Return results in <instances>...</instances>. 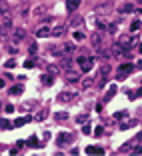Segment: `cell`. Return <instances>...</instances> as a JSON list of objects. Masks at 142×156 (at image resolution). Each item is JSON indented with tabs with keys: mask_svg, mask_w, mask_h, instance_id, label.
I'll list each match as a JSON object with an SVG mask.
<instances>
[{
	"mask_svg": "<svg viewBox=\"0 0 142 156\" xmlns=\"http://www.w3.org/2000/svg\"><path fill=\"white\" fill-rule=\"evenodd\" d=\"M136 68H142V60H138V62H136Z\"/></svg>",
	"mask_w": 142,
	"mask_h": 156,
	"instance_id": "obj_40",
	"label": "cell"
},
{
	"mask_svg": "<svg viewBox=\"0 0 142 156\" xmlns=\"http://www.w3.org/2000/svg\"><path fill=\"white\" fill-rule=\"evenodd\" d=\"M140 26H142V22H140V20H134L132 24H130V30H132V32H136V30H138Z\"/></svg>",
	"mask_w": 142,
	"mask_h": 156,
	"instance_id": "obj_25",
	"label": "cell"
},
{
	"mask_svg": "<svg viewBox=\"0 0 142 156\" xmlns=\"http://www.w3.org/2000/svg\"><path fill=\"white\" fill-rule=\"evenodd\" d=\"M14 34H16V36H14L16 40H24V36H26V32H24L22 28H18V30H14Z\"/></svg>",
	"mask_w": 142,
	"mask_h": 156,
	"instance_id": "obj_22",
	"label": "cell"
},
{
	"mask_svg": "<svg viewBox=\"0 0 142 156\" xmlns=\"http://www.w3.org/2000/svg\"><path fill=\"white\" fill-rule=\"evenodd\" d=\"M134 64H130V62H126V64H122V66H118V72H116V78L118 80H122V78H126V76L130 74V72H134Z\"/></svg>",
	"mask_w": 142,
	"mask_h": 156,
	"instance_id": "obj_2",
	"label": "cell"
},
{
	"mask_svg": "<svg viewBox=\"0 0 142 156\" xmlns=\"http://www.w3.org/2000/svg\"><path fill=\"white\" fill-rule=\"evenodd\" d=\"M64 32H66V28H64V26L52 28V36H54V38H60V36H64Z\"/></svg>",
	"mask_w": 142,
	"mask_h": 156,
	"instance_id": "obj_12",
	"label": "cell"
},
{
	"mask_svg": "<svg viewBox=\"0 0 142 156\" xmlns=\"http://www.w3.org/2000/svg\"><path fill=\"white\" fill-rule=\"evenodd\" d=\"M110 74V66H102L100 68V76H108Z\"/></svg>",
	"mask_w": 142,
	"mask_h": 156,
	"instance_id": "obj_30",
	"label": "cell"
},
{
	"mask_svg": "<svg viewBox=\"0 0 142 156\" xmlns=\"http://www.w3.org/2000/svg\"><path fill=\"white\" fill-rule=\"evenodd\" d=\"M40 82H42V84H46V86H50V84H52V76H50V74H42L40 76Z\"/></svg>",
	"mask_w": 142,
	"mask_h": 156,
	"instance_id": "obj_20",
	"label": "cell"
},
{
	"mask_svg": "<svg viewBox=\"0 0 142 156\" xmlns=\"http://www.w3.org/2000/svg\"><path fill=\"white\" fill-rule=\"evenodd\" d=\"M114 118H116V120H124V118H128V112H126V110H120V112H114Z\"/></svg>",
	"mask_w": 142,
	"mask_h": 156,
	"instance_id": "obj_21",
	"label": "cell"
},
{
	"mask_svg": "<svg viewBox=\"0 0 142 156\" xmlns=\"http://www.w3.org/2000/svg\"><path fill=\"white\" fill-rule=\"evenodd\" d=\"M82 22H84V20H82L80 16H74V18H72V22H70V24H72V26H80Z\"/></svg>",
	"mask_w": 142,
	"mask_h": 156,
	"instance_id": "obj_27",
	"label": "cell"
},
{
	"mask_svg": "<svg viewBox=\"0 0 142 156\" xmlns=\"http://www.w3.org/2000/svg\"><path fill=\"white\" fill-rule=\"evenodd\" d=\"M138 52H140V54H142V42H140V44H138Z\"/></svg>",
	"mask_w": 142,
	"mask_h": 156,
	"instance_id": "obj_41",
	"label": "cell"
},
{
	"mask_svg": "<svg viewBox=\"0 0 142 156\" xmlns=\"http://www.w3.org/2000/svg\"><path fill=\"white\" fill-rule=\"evenodd\" d=\"M14 66H16V60H14V58H10V60L6 62V68L10 70V68H14Z\"/></svg>",
	"mask_w": 142,
	"mask_h": 156,
	"instance_id": "obj_33",
	"label": "cell"
},
{
	"mask_svg": "<svg viewBox=\"0 0 142 156\" xmlns=\"http://www.w3.org/2000/svg\"><path fill=\"white\" fill-rule=\"evenodd\" d=\"M0 106H2V102H0Z\"/></svg>",
	"mask_w": 142,
	"mask_h": 156,
	"instance_id": "obj_45",
	"label": "cell"
},
{
	"mask_svg": "<svg viewBox=\"0 0 142 156\" xmlns=\"http://www.w3.org/2000/svg\"><path fill=\"white\" fill-rule=\"evenodd\" d=\"M134 124H136V120H130V122H124V124L120 126V128H122V130H126L128 126H134Z\"/></svg>",
	"mask_w": 142,
	"mask_h": 156,
	"instance_id": "obj_31",
	"label": "cell"
},
{
	"mask_svg": "<svg viewBox=\"0 0 142 156\" xmlns=\"http://www.w3.org/2000/svg\"><path fill=\"white\" fill-rule=\"evenodd\" d=\"M36 36H38V38H48V36H52V30L44 24V26H40L38 30H36Z\"/></svg>",
	"mask_w": 142,
	"mask_h": 156,
	"instance_id": "obj_5",
	"label": "cell"
},
{
	"mask_svg": "<svg viewBox=\"0 0 142 156\" xmlns=\"http://www.w3.org/2000/svg\"><path fill=\"white\" fill-rule=\"evenodd\" d=\"M22 90H24V86H22V84H16V86H12V88H10V94H22Z\"/></svg>",
	"mask_w": 142,
	"mask_h": 156,
	"instance_id": "obj_17",
	"label": "cell"
},
{
	"mask_svg": "<svg viewBox=\"0 0 142 156\" xmlns=\"http://www.w3.org/2000/svg\"><path fill=\"white\" fill-rule=\"evenodd\" d=\"M136 2H138V4H142V0H136Z\"/></svg>",
	"mask_w": 142,
	"mask_h": 156,
	"instance_id": "obj_44",
	"label": "cell"
},
{
	"mask_svg": "<svg viewBox=\"0 0 142 156\" xmlns=\"http://www.w3.org/2000/svg\"><path fill=\"white\" fill-rule=\"evenodd\" d=\"M72 96H74V92H60V94H58V100L60 102H68Z\"/></svg>",
	"mask_w": 142,
	"mask_h": 156,
	"instance_id": "obj_14",
	"label": "cell"
},
{
	"mask_svg": "<svg viewBox=\"0 0 142 156\" xmlns=\"http://www.w3.org/2000/svg\"><path fill=\"white\" fill-rule=\"evenodd\" d=\"M82 134H92V128H90V124H84V126H82Z\"/></svg>",
	"mask_w": 142,
	"mask_h": 156,
	"instance_id": "obj_29",
	"label": "cell"
},
{
	"mask_svg": "<svg viewBox=\"0 0 142 156\" xmlns=\"http://www.w3.org/2000/svg\"><path fill=\"white\" fill-rule=\"evenodd\" d=\"M66 78H68V80H72V82H76L78 78H80V74H78L76 70H68V72H66Z\"/></svg>",
	"mask_w": 142,
	"mask_h": 156,
	"instance_id": "obj_15",
	"label": "cell"
},
{
	"mask_svg": "<svg viewBox=\"0 0 142 156\" xmlns=\"http://www.w3.org/2000/svg\"><path fill=\"white\" fill-rule=\"evenodd\" d=\"M0 88H4V80L2 78H0Z\"/></svg>",
	"mask_w": 142,
	"mask_h": 156,
	"instance_id": "obj_42",
	"label": "cell"
},
{
	"mask_svg": "<svg viewBox=\"0 0 142 156\" xmlns=\"http://www.w3.org/2000/svg\"><path fill=\"white\" fill-rule=\"evenodd\" d=\"M44 12H46V6H36V8L32 10L34 16H44Z\"/></svg>",
	"mask_w": 142,
	"mask_h": 156,
	"instance_id": "obj_18",
	"label": "cell"
},
{
	"mask_svg": "<svg viewBox=\"0 0 142 156\" xmlns=\"http://www.w3.org/2000/svg\"><path fill=\"white\" fill-rule=\"evenodd\" d=\"M120 12H122V14L134 12V4H132V2H126V4H122V6H120Z\"/></svg>",
	"mask_w": 142,
	"mask_h": 156,
	"instance_id": "obj_9",
	"label": "cell"
},
{
	"mask_svg": "<svg viewBox=\"0 0 142 156\" xmlns=\"http://www.w3.org/2000/svg\"><path fill=\"white\" fill-rule=\"evenodd\" d=\"M70 132H60V134L56 136V146H64L66 142H70Z\"/></svg>",
	"mask_w": 142,
	"mask_h": 156,
	"instance_id": "obj_3",
	"label": "cell"
},
{
	"mask_svg": "<svg viewBox=\"0 0 142 156\" xmlns=\"http://www.w3.org/2000/svg\"><path fill=\"white\" fill-rule=\"evenodd\" d=\"M96 26L100 28L102 32H106V30H108V24H106V22H104V20H98V22H96Z\"/></svg>",
	"mask_w": 142,
	"mask_h": 156,
	"instance_id": "obj_24",
	"label": "cell"
},
{
	"mask_svg": "<svg viewBox=\"0 0 142 156\" xmlns=\"http://www.w3.org/2000/svg\"><path fill=\"white\" fill-rule=\"evenodd\" d=\"M10 128H14V122L6 120V118H0V130H10Z\"/></svg>",
	"mask_w": 142,
	"mask_h": 156,
	"instance_id": "obj_10",
	"label": "cell"
},
{
	"mask_svg": "<svg viewBox=\"0 0 142 156\" xmlns=\"http://www.w3.org/2000/svg\"><path fill=\"white\" fill-rule=\"evenodd\" d=\"M100 42H102V34H92V46L98 50L100 48Z\"/></svg>",
	"mask_w": 142,
	"mask_h": 156,
	"instance_id": "obj_13",
	"label": "cell"
},
{
	"mask_svg": "<svg viewBox=\"0 0 142 156\" xmlns=\"http://www.w3.org/2000/svg\"><path fill=\"white\" fill-rule=\"evenodd\" d=\"M86 154H104L102 146H86Z\"/></svg>",
	"mask_w": 142,
	"mask_h": 156,
	"instance_id": "obj_8",
	"label": "cell"
},
{
	"mask_svg": "<svg viewBox=\"0 0 142 156\" xmlns=\"http://www.w3.org/2000/svg\"><path fill=\"white\" fill-rule=\"evenodd\" d=\"M74 50H76V46H74V44H64V48H62V52H64V54H72V52H74Z\"/></svg>",
	"mask_w": 142,
	"mask_h": 156,
	"instance_id": "obj_16",
	"label": "cell"
},
{
	"mask_svg": "<svg viewBox=\"0 0 142 156\" xmlns=\"http://www.w3.org/2000/svg\"><path fill=\"white\" fill-rule=\"evenodd\" d=\"M4 110L10 114V112H14V106H12V104H6V106H4Z\"/></svg>",
	"mask_w": 142,
	"mask_h": 156,
	"instance_id": "obj_35",
	"label": "cell"
},
{
	"mask_svg": "<svg viewBox=\"0 0 142 156\" xmlns=\"http://www.w3.org/2000/svg\"><path fill=\"white\" fill-rule=\"evenodd\" d=\"M78 6H80V0H68V2H66L68 12H74V10H76Z\"/></svg>",
	"mask_w": 142,
	"mask_h": 156,
	"instance_id": "obj_11",
	"label": "cell"
},
{
	"mask_svg": "<svg viewBox=\"0 0 142 156\" xmlns=\"http://www.w3.org/2000/svg\"><path fill=\"white\" fill-rule=\"evenodd\" d=\"M36 66V60H34V58H28L26 62H24V68H34Z\"/></svg>",
	"mask_w": 142,
	"mask_h": 156,
	"instance_id": "obj_26",
	"label": "cell"
},
{
	"mask_svg": "<svg viewBox=\"0 0 142 156\" xmlns=\"http://www.w3.org/2000/svg\"><path fill=\"white\" fill-rule=\"evenodd\" d=\"M138 140H140V142H142V132H140V134H138Z\"/></svg>",
	"mask_w": 142,
	"mask_h": 156,
	"instance_id": "obj_43",
	"label": "cell"
},
{
	"mask_svg": "<svg viewBox=\"0 0 142 156\" xmlns=\"http://www.w3.org/2000/svg\"><path fill=\"white\" fill-rule=\"evenodd\" d=\"M138 96H142V86H140V88H138V90L134 92V98H138Z\"/></svg>",
	"mask_w": 142,
	"mask_h": 156,
	"instance_id": "obj_39",
	"label": "cell"
},
{
	"mask_svg": "<svg viewBox=\"0 0 142 156\" xmlns=\"http://www.w3.org/2000/svg\"><path fill=\"white\" fill-rule=\"evenodd\" d=\"M36 52H38V46H36V44H32V46L28 48V54L32 56V58H34V56H36Z\"/></svg>",
	"mask_w": 142,
	"mask_h": 156,
	"instance_id": "obj_28",
	"label": "cell"
},
{
	"mask_svg": "<svg viewBox=\"0 0 142 156\" xmlns=\"http://www.w3.org/2000/svg\"><path fill=\"white\" fill-rule=\"evenodd\" d=\"M76 120H78V122H88V114H80V116H78V118H76Z\"/></svg>",
	"mask_w": 142,
	"mask_h": 156,
	"instance_id": "obj_32",
	"label": "cell"
},
{
	"mask_svg": "<svg viewBox=\"0 0 142 156\" xmlns=\"http://www.w3.org/2000/svg\"><path fill=\"white\" fill-rule=\"evenodd\" d=\"M48 72H50V74L54 72V74H56V72H58V68H56V66H48Z\"/></svg>",
	"mask_w": 142,
	"mask_h": 156,
	"instance_id": "obj_36",
	"label": "cell"
},
{
	"mask_svg": "<svg viewBox=\"0 0 142 156\" xmlns=\"http://www.w3.org/2000/svg\"><path fill=\"white\" fill-rule=\"evenodd\" d=\"M116 92H118V86H116V84H112V86H110V88H108V92H106V96H104V102L112 100V98H114V94H116Z\"/></svg>",
	"mask_w": 142,
	"mask_h": 156,
	"instance_id": "obj_7",
	"label": "cell"
},
{
	"mask_svg": "<svg viewBox=\"0 0 142 156\" xmlns=\"http://www.w3.org/2000/svg\"><path fill=\"white\" fill-rule=\"evenodd\" d=\"M76 62H78V66H80L82 72H90V70H92V64H94V60H92L90 56H78Z\"/></svg>",
	"mask_w": 142,
	"mask_h": 156,
	"instance_id": "obj_1",
	"label": "cell"
},
{
	"mask_svg": "<svg viewBox=\"0 0 142 156\" xmlns=\"http://www.w3.org/2000/svg\"><path fill=\"white\" fill-rule=\"evenodd\" d=\"M30 120H32L30 116H20V118H16V120H14V128H20V126H24V124L30 122Z\"/></svg>",
	"mask_w": 142,
	"mask_h": 156,
	"instance_id": "obj_6",
	"label": "cell"
},
{
	"mask_svg": "<svg viewBox=\"0 0 142 156\" xmlns=\"http://www.w3.org/2000/svg\"><path fill=\"white\" fill-rule=\"evenodd\" d=\"M72 36H74V40H76V42H82V40H84V32H80V30H76Z\"/></svg>",
	"mask_w": 142,
	"mask_h": 156,
	"instance_id": "obj_23",
	"label": "cell"
},
{
	"mask_svg": "<svg viewBox=\"0 0 142 156\" xmlns=\"http://www.w3.org/2000/svg\"><path fill=\"white\" fill-rule=\"evenodd\" d=\"M54 120L64 122V120H68V114H66V112H56V114H54Z\"/></svg>",
	"mask_w": 142,
	"mask_h": 156,
	"instance_id": "obj_19",
	"label": "cell"
},
{
	"mask_svg": "<svg viewBox=\"0 0 142 156\" xmlns=\"http://www.w3.org/2000/svg\"><path fill=\"white\" fill-rule=\"evenodd\" d=\"M92 134H94V136H102V126H96Z\"/></svg>",
	"mask_w": 142,
	"mask_h": 156,
	"instance_id": "obj_34",
	"label": "cell"
},
{
	"mask_svg": "<svg viewBox=\"0 0 142 156\" xmlns=\"http://www.w3.org/2000/svg\"><path fill=\"white\" fill-rule=\"evenodd\" d=\"M134 154H142V144H140V146H136V148H134Z\"/></svg>",
	"mask_w": 142,
	"mask_h": 156,
	"instance_id": "obj_38",
	"label": "cell"
},
{
	"mask_svg": "<svg viewBox=\"0 0 142 156\" xmlns=\"http://www.w3.org/2000/svg\"><path fill=\"white\" fill-rule=\"evenodd\" d=\"M16 146H18V148H22V146H26V140H18V142H16Z\"/></svg>",
	"mask_w": 142,
	"mask_h": 156,
	"instance_id": "obj_37",
	"label": "cell"
},
{
	"mask_svg": "<svg viewBox=\"0 0 142 156\" xmlns=\"http://www.w3.org/2000/svg\"><path fill=\"white\" fill-rule=\"evenodd\" d=\"M26 146L28 148H40L42 144H40V140H38V136L32 134V136H28L26 138Z\"/></svg>",
	"mask_w": 142,
	"mask_h": 156,
	"instance_id": "obj_4",
	"label": "cell"
}]
</instances>
